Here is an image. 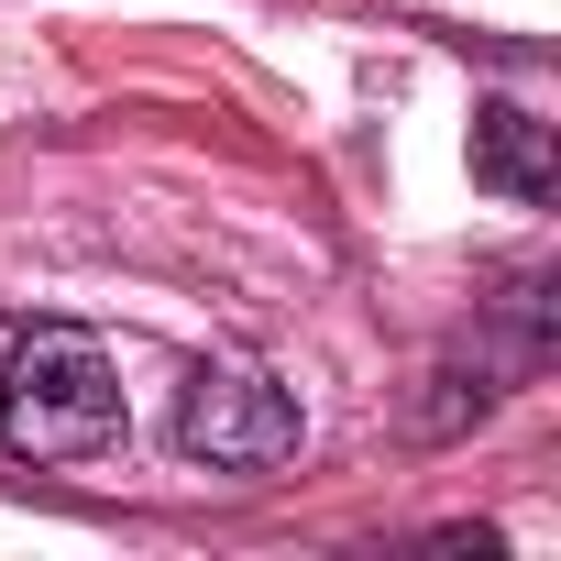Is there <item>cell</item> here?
Masks as SVG:
<instances>
[{"mask_svg":"<svg viewBox=\"0 0 561 561\" xmlns=\"http://www.w3.org/2000/svg\"><path fill=\"white\" fill-rule=\"evenodd\" d=\"M0 430L34 462H100L122 440V375L89 331H23L0 364Z\"/></svg>","mask_w":561,"mask_h":561,"instance_id":"cell-1","label":"cell"},{"mask_svg":"<svg viewBox=\"0 0 561 561\" xmlns=\"http://www.w3.org/2000/svg\"><path fill=\"white\" fill-rule=\"evenodd\" d=\"M176 451L209 473H275L298 451V397L264 364H198L176 386Z\"/></svg>","mask_w":561,"mask_h":561,"instance_id":"cell-2","label":"cell"},{"mask_svg":"<svg viewBox=\"0 0 561 561\" xmlns=\"http://www.w3.org/2000/svg\"><path fill=\"white\" fill-rule=\"evenodd\" d=\"M473 176L539 209V198H550V122H528L517 100H484V111H473Z\"/></svg>","mask_w":561,"mask_h":561,"instance_id":"cell-3","label":"cell"}]
</instances>
